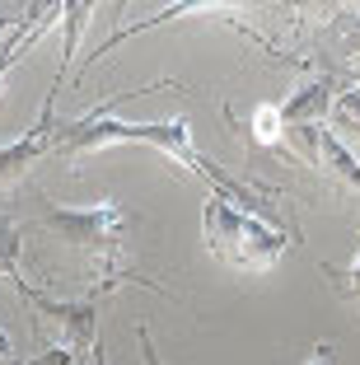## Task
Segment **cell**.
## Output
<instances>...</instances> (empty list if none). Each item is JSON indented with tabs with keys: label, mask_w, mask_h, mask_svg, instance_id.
Returning a JSON list of instances; mask_svg holds the SVG:
<instances>
[{
	"label": "cell",
	"mask_w": 360,
	"mask_h": 365,
	"mask_svg": "<svg viewBox=\"0 0 360 365\" xmlns=\"http://www.w3.org/2000/svg\"><path fill=\"white\" fill-rule=\"evenodd\" d=\"M202 235L215 258L239 272H272L276 262L286 258V248L299 244V235L276 230L267 220H257V215L239 211L220 192H206V202H202Z\"/></svg>",
	"instance_id": "6da1fadb"
},
{
	"label": "cell",
	"mask_w": 360,
	"mask_h": 365,
	"mask_svg": "<svg viewBox=\"0 0 360 365\" xmlns=\"http://www.w3.org/2000/svg\"><path fill=\"white\" fill-rule=\"evenodd\" d=\"M38 225L47 235H61L71 248H80L85 258L98 262V272H122L117 267V253L127 244V235L136 230V215L122 202H98V206H52L47 202L38 211Z\"/></svg>",
	"instance_id": "7a4b0ae2"
},
{
	"label": "cell",
	"mask_w": 360,
	"mask_h": 365,
	"mask_svg": "<svg viewBox=\"0 0 360 365\" xmlns=\"http://www.w3.org/2000/svg\"><path fill=\"white\" fill-rule=\"evenodd\" d=\"M14 295H19L24 304H33L38 314H47V319L61 328V342L71 346V351H80L89 361V356L98 351V295H80V300H61V295H47V290L38 286H14Z\"/></svg>",
	"instance_id": "3957f363"
},
{
	"label": "cell",
	"mask_w": 360,
	"mask_h": 365,
	"mask_svg": "<svg viewBox=\"0 0 360 365\" xmlns=\"http://www.w3.org/2000/svg\"><path fill=\"white\" fill-rule=\"evenodd\" d=\"M52 108H56V94L47 89L38 122H33L24 136H14V140H5V145H0V182L24 178V173L43 160V155H56V118H52Z\"/></svg>",
	"instance_id": "277c9868"
},
{
	"label": "cell",
	"mask_w": 360,
	"mask_h": 365,
	"mask_svg": "<svg viewBox=\"0 0 360 365\" xmlns=\"http://www.w3.org/2000/svg\"><path fill=\"white\" fill-rule=\"evenodd\" d=\"M341 94L337 76H318L309 85H299L295 94L281 103V122H286V136L290 131H309V127H323V118L332 113V98Z\"/></svg>",
	"instance_id": "5b68a950"
},
{
	"label": "cell",
	"mask_w": 360,
	"mask_h": 365,
	"mask_svg": "<svg viewBox=\"0 0 360 365\" xmlns=\"http://www.w3.org/2000/svg\"><path fill=\"white\" fill-rule=\"evenodd\" d=\"M286 140V122H281V103H257L248 113V145H262V150H276Z\"/></svg>",
	"instance_id": "8992f818"
},
{
	"label": "cell",
	"mask_w": 360,
	"mask_h": 365,
	"mask_svg": "<svg viewBox=\"0 0 360 365\" xmlns=\"http://www.w3.org/2000/svg\"><path fill=\"white\" fill-rule=\"evenodd\" d=\"M89 14H94V5H85V0H66V5H61L66 47H61V71H56V80H52V94H61V85H66V66H71V52H75V43H80V33H85Z\"/></svg>",
	"instance_id": "52a82bcc"
},
{
	"label": "cell",
	"mask_w": 360,
	"mask_h": 365,
	"mask_svg": "<svg viewBox=\"0 0 360 365\" xmlns=\"http://www.w3.org/2000/svg\"><path fill=\"white\" fill-rule=\"evenodd\" d=\"M19 248H24V230L14 225V215L0 211V281H10V286H24V277H19Z\"/></svg>",
	"instance_id": "ba28073f"
},
{
	"label": "cell",
	"mask_w": 360,
	"mask_h": 365,
	"mask_svg": "<svg viewBox=\"0 0 360 365\" xmlns=\"http://www.w3.org/2000/svg\"><path fill=\"white\" fill-rule=\"evenodd\" d=\"M323 277H328V286L337 290L341 300H360V248H356V258H351L346 267H332V262H323Z\"/></svg>",
	"instance_id": "9c48e42d"
},
{
	"label": "cell",
	"mask_w": 360,
	"mask_h": 365,
	"mask_svg": "<svg viewBox=\"0 0 360 365\" xmlns=\"http://www.w3.org/2000/svg\"><path fill=\"white\" fill-rule=\"evenodd\" d=\"M14 365H85V356L71 351L66 342H56V346H47V351H38L33 361H14Z\"/></svg>",
	"instance_id": "30bf717a"
},
{
	"label": "cell",
	"mask_w": 360,
	"mask_h": 365,
	"mask_svg": "<svg viewBox=\"0 0 360 365\" xmlns=\"http://www.w3.org/2000/svg\"><path fill=\"white\" fill-rule=\"evenodd\" d=\"M136 342H140V351H145V365H164V361H159V351H155V337H150L145 323H136ZM85 365H108V361H103V346H98V351L89 356Z\"/></svg>",
	"instance_id": "8fae6325"
},
{
	"label": "cell",
	"mask_w": 360,
	"mask_h": 365,
	"mask_svg": "<svg viewBox=\"0 0 360 365\" xmlns=\"http://www.w3.org/2000/svg\"><path fill=\"white\" fill-rule=\"evenodd\" d=\"M304 365H341V356H337V346H332V342H318L314 356H309Z\"/></svg>",
	"instance_id": "7c38bea8"
},
{
	"label": "cell",
	"mask_w": 360,
	"mask_h": 365,
	"mask_svg": "<svg viewBox=\"0 0 360 365\" xmlns=\"http://www.w3.org/2000/svg\"><path fill=\"white\" fill-rule=\"evenodd\" d=\"M0 365H14V342H10L5 328H0Z\"/></svg>",
	"instance_id": "4fadbf2b"
}]
</instances>
